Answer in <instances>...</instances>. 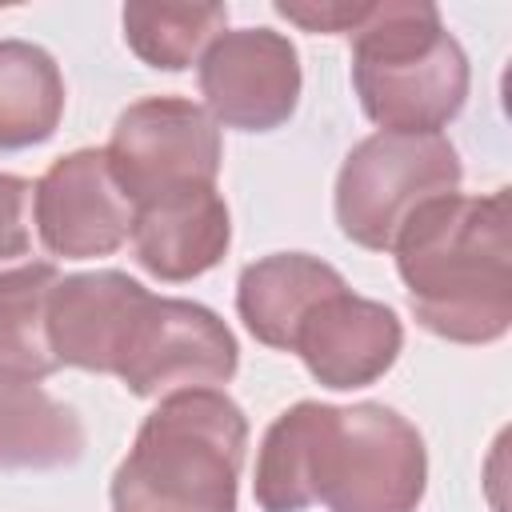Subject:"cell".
Listing matches in <instances>:
<instances>
[{
  "instance_id": "obj_1",
  "label": "cell",
  "mask_w": 512,
  "mask_h": 512,
  "mask_svg": "<svg viewBox=\"0 0 512 512\" xmlns=\"http://www.w3.org/2000/svg\"><path fill=\"white\" fill-rule=\"evenodd\" d=\"M396 272L412 316L452 344H496L512 328V212L508 188L436 196L400 228Z\"/></svg>"
},
{
  "instance_id": "obj_2",
  "label": "cell",
  "mask_w": 512,
  "mask_h": 512,
  "mask_svg": "<svg viewBox=\"0 0 512 512\" xmlns=\"http://www.w3.org/2000/svg\"><path fill=\"white\" fill-rule=\"evenodd\" d=\"M248 416L224 388L164 396L112 472V512H236Z\"/></svg>"
},
{
  "instance_id": "obj_3",
  "label": "cell",
  "mask_w": 512,
  "mask_h": 512,
  "mask_svg": "<svg viewBox=\"0 0 512 512\" xmlns=\"http://www.w3.org/2000/svg\"><path fill=\"white\" fill-rule=\"evenodd\" d=\"M468 84V56L428 0H376L352 32V88L380 132H440Z\"/></svg>"
},
{
  "instance_id": "obj_4",
  "label": "cell",
  "mask_w": 512,
  "mask_h": 512,
  "mask_svg": "<svg viewBox=\"0 0 512 512\" xmlns=\"http://www.w3.org/2000/svg\"><path fill=\"white\" fill-rule=\"evenodd\" d=\"M312 488L328 512H416L428 488L424 436L376 400L324 404Z\"/></svg>"
},
{
  "instance_id": "obj_5",
  "label": "cell",
  "mask_w": 512,
  "mask_h": 512,
  "mask_svg": "<svg viewBox=\"0 0 512 512\" xmlns=\"http://www.w3.org/2000/svg\"><path fill=\"white\" fill-rule=\"evenodd\" d=\"M464 164L444 132H372L336 172V224L368 252H392L400 228L436 196L460 192Z\"/></svg>"
},
{
  "instance_id": "obj_6",
  "label": "cell",
  "mask_w": 512,
  "mask_h": 512,
  "mask_svg": "<svg viewBox=\"0 0 512 512\" xmlns=\"http://www.w3.org/2000/svg\"><path fill=\"white\" fill-rule=\"evenodd\" d=\"M108 164L132 204L160 192L216 184L224 140L220 124L188 96H148L116 116Z\"/></svg>"
},
{
  "instance_id": "obj_7",
  "label": "cell",
  "mask_w": 512,
  "mask_h": 512,
  "mask_svg": "<svg viewBox=\"0 0 512 512\" xmlns=\"http://www.w3.org/2000/svg\"><path fill=\"white\" fill-rule=\"evenodd\" d=\"M236 368L240 344L212 308L180 296H148L128 332L116 376L132 396L164 400L188 388H220Z\"/></svg>"
},
{
  "instance_id": "obj_8",
  "label": "cell",
  "mask_w": 512,
  "mask_h": 512,
  "mask_svg": "<svg viewBox=\"0 0 512 512\" xmlns=\"http://www.w3.org/2000/svg\"><path fill=\"white\" fill-rule=\"evenodd\" d=\"M204 112L236 132H276L300 104V52L276 28L220 32L200 56Z\"/></svg>"
},
{
  "instance_id": "obj_9",
  "label": "cell",
  "mask_w": 512,
  "mask_h": 512,
  "mask_svg": "<svg viewBox=\"0 0 512 512\" xmlns=\"http://www.w3.org/2000/svg\"><path fill=\"white\" fill-rule=\"evenodd\" d=\"M36 232L48 256L100 260L132 236V200L124 196L104 148H76L36 180Z\"/></svg>"
},
{
  "instance_id": "obj_10",
  "label": "cell",
  "mask_w": 512,
  "mask_h": 512,
  "mask_svg": "<svg viewBox=\"0 0 512 512\" xmlns=\"http://www.w3.org/2000/svg\"><path fill=\"white\" fill-rule=\"evenodd\" d=\"M404 348L400 316L368 296L336 292L320 300L300 324L292 352L304 360L308 376L332 392H352L376 384Z\"/></svg>"
},
{
  "instance_id": "obj_11",
  "label": "cell",
  "mask_w": 512,
  "mask_h": 512,
  "mask_svg": "<svg viewBox=\"0 0 512 512\" xmlns=\"http://www.w3.org/2000/svg\"><path fill=\"white\" fill-rule=\"evenodd\" d=\"M148 288L116 268L60 276L48 300V340L60 368L116 376L128 332L148 304Z\"/></svg>"
},
{
  "instance_id": "obj_12",
  "label": "cell",
  "mask_w": 512,
  "mask_h": 512,
  "mask_svg": "<svg viewBox=\"0 0 512 512\" xmlns=\"http://www.w3.org/2000/svg\"><path fill=\"white\" fill-rule=\"evenodd\" d=\"M132 248L148 276L184 284L212 272L232 244V216L216 184L160 192L132 204Z\"/></svg>"
},
{
  "instance_id": "obj_13",
  "label": "cell",
  "mask_w": 512,
  "mask_h": 512,
  "mask_svg": "<svg viewBox=\"0 0 512 512\" xmlns=\"http://www.w3.org/2000/svg\"><path fill=\"white\" fill-rule=\"evenodd\" d=\"M344 288V276L328 260L308 252H272L244 264L236 280V312L264 348L292 352L308 312Z\"/></svg>"
},
{
  "instance_id": "obj_14",
  "label": "cell",
  "mask_w": 512,
  "mask_h": 512,
  "mask_svg": "<svg viewBox=\"0 0 512 512\" xmlns=\"http://www.w3.org/2000/svg\"><path fill=\"white\" fill-rule=\"evenodd\" d=\"M84 452L80 416L40 384L0 376V468H64Z\"/></svg>"
},
{
  "instance_id": "obj_15",
  "label": "cell",
  "mask_w": 512,
  "mask_h": 512,
  "mask_svg": "<svg viewBox=\"0 0 512 512\" xmlns=\"http://www.w3.org/2000/svg\"><path fill=\"white\" fill-rule=\"evenodd\" d=\"M64 76L52 52L32 40H0V152H24L56 136Z\"/></svg>"
},
{
  "instance_id": "obj_16",
  "label": "cell",
  "mask_w": 512,
  "mask_h": 512,
  "mask_svg": "<svg viewBox=\"0 0 512 512\" xmlns=\"http://www.w3.org/2000/svg\"><path fill=\"white\" fill-rule=\"evenodd\" d=\"M60 272L52 260L24 264L0 280V376L40 384L60 360L48 340V300Z\"/></svg>"
},
{
  "instance_id": "obj_17",
  "label": "cell",
  "mask_w": 512,
  "mask_h": 512,
  "mask_svg": "<svg viewBox=\"0 0 512 512\" xmlns=\"http://www.w3.org/2000/svg\"><path fill=\"white\" fill-rule=\"evenodd\" d=\"M320 412H324L320 400H300L268 424L252 480V496L260 512H304L316 504L312 468H316Z\"/></svg>"
},
{
  "instance_id": "obj_18",
  "label": "cell",
  "mask_w": 512,
  "mask_h": 512,
  "mask_svg": "<svg viewBox=\"0 0 512 512\" xmlns=\"http://www.w3.org/2000/svg\"><path fill=\"white\" fill-rule=\"evenodd\" d=\"M124 44L160 72H184L200 64L208 44L228 32L224 4H124Z\"/></svg>"
},
{
  "instance_id": "obj_19",
  "label": "cell",
  "mask_w": 512,
  "mask_h": 512,
  "mask_svg": "<svg viewBox=\"0 0 512 512\" xmlns=\"http://www.w3.org/2000/svg\"><path fill=\"white\" fill-rule=\"evenodd\" d=\"M36 264V184L0 172V280Z\"/></svg>"
},
{
  "instance_id": "obj_20",
  "label": "cell",
  "mask_w": 512,
  "mask_h": 512,
  "mask_svg": "<svg viewBox=\"0 0 512 512\" xmlns=\"http://www.w3.org/2000/svg\"><path fill=\"white\" fill-rule=\"evenodd\" d=\"M372 4H348V0H308V4H296V0H280L276 12L308 32H356V24L368 16Z\"/></svg>"
}]
</instances>
